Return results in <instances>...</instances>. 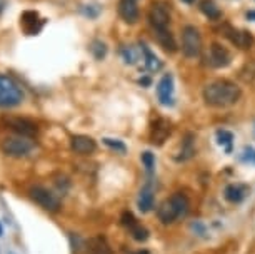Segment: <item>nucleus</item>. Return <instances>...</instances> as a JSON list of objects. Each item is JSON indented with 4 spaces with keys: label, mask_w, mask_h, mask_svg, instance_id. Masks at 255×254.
<instances>
[{
    "label": "nucleus",
    "mask_w": 255,
    "mask_h": 254,
    "mask_svg": "<svg viewBox=\"0 0 255 254\" xmlns=\"http://www.w3.org/2000/svg\"><path fill=\"white\" fill-rule=\"evenodd\" d=\"M140 52H142V59L145 60V67L150 72H157L162 69V62L158 60V57L148 49L147 44H140Z\"/></svg>",
    "instance_id": "f3484780"
},
{
    "label": "nucleus",
    "mask_w": 255,
    "mask_h": 254,
    "mask_svg": "<svg viewBox=\"0 0 255 254\" xmlns=\"http://www.w3.org/2000/svg\"><path fill=\"white\" fill-rule=\"evenodd\" d=\"M182 52L187 59H195L202 52V35L195 25H185L182 30Z\"/></svg>",
    "instance_id": "39448f33"
},
{
    "label": "nucleus",
    "mask_w": 255,
    "mask_h": 254,
    "mask_svg": "<svg viewBox=\"0 0 255 254\" xmlns=\"http://www.w3.org/2000/svg\"><path fill=\"white\" fill-rule=\"evenodd\" d=\"M7 124V127L13 131L18 136H25V137H33L37 136V124L28 121V119H23V117H5L3 119Z\"/></svg>",
    "instance_id": "1a4fd4ad"
},
{
    "label": "nucleus",
    "mask_w": 255,
    "mask_h": 254,
    "mask_svg": "<svg viewBox=\"0 0 255 254\" xmlns=\"http://www.w3.org/2000/svg\"><path fill=\"white\" fill-rule=\"evenodd\" d=\"M137 206L142 213H148V211H152V208H153V191L150 188V184H147L145 188H142L140 194H138Z\"/></svg>",
    "instance_id": "a211bd4d"
},
{
    "label": "nucleus",
    "mask_w": 255,
    "mask_h": 254,
    "mask_svg": "<svg viewBox=\"0 0 255 254\" xmlns=\"http://www.w3.org/2000/svg\"><path fill=\"white\" fill-rule=\"evenodd\" d=\"M133 254H148V251H137V253H133Z\"/></svg>",
    "instance_id": "72a5a7b5"
},
{
    "label": "nucleus",
    "mask_w": 255,
    "mask_h": 254,
    "mask_svg": "<svg viewBox=\"0 0 255 254\" xmlns=\"http://www.w3.org/2000/svg\"><path fill=\"white\" fill-rule=\"evenodd\" d=\"M189 209H190V203L185 198V194L175 193L158 206L157 218L162 224H174L179 219L185 218L189 214Z\"/></svg>",
    "instance_id": "f03ea898"
},
{
    "label": "nucleus",
    "mask_w": 255,
    "mask_h": 254,
    "mask_svg": "<svg viewBox=\"0 0 255 254\" xmlns=\"http://www.w3.org/2000/svg\"><path fill=\"white\" fill-rule=\"evenodd\" d=\"M128 231H130L132 238L135 239V241H138V243H143V241H147V239H148V229H145L142 224H138V223L133 224Z\"/></svg>",
    "instance_id": "a878e982"
},
{
    "label": "nucleus",
    "mask_w": 255,
    "mask_h": 254,
    "mask_svg": "<svg viewBox=\"0 0 255 254\" xmlns=\"http://www.w3.org/2000/svg\"><path fill=\"white\" fill-rule=\"evenodd\" d=\"M100 10H102V7L97 5V3H89V5H82L80 7V12L84 13L85 17H89V18H97Z\"/></svg>",
    "instance_id": "cd10ccee"
},
{
    "label": "nucleus",
    "mask_w": 255,
    "mask_h": 254,
    "mask_svg": "<svg viewBox=\"0 0 255 254\" xmlns=\"http://www.w3.org/2000/svg\"><path fill=\"white\" fill-rule=\"evenodd\" d=\"M3 234V229H2V224H0V236Z\"/></svg>",
    "instance_id": "f704fd0d"
},
{
    "label": "nucleus",
    "mask_w": 255,
    "mask_h": 254,
    "mask_svg": "<svg viewBox=\"0 0 255 254\" xmlns=\"http://www.w3.org/2000/svg\"><path fill=\"white\" fill-rule=\"evenodd\" d=\"M175 87H174V77L172 74H165L162 75V79L158 80L157 84V97L158 102L165 107H172L175 104V97H174Z\"/></svg>",
    "instance_id": "6e6552de"
},
{
    "label": "nucleus",
    "mask_w": 255,
    "mask_h": 254,
    "mask_svg": "<svg viewBox=\"0 0 255 254\" xmlns=\"http://www.w3.org/2000/svg\"><path fill=\"white\" fill-rule=\"evenodd\" d=\"M102 141H104L105 146L110 147V149L115 151V152H120V154H125V152H127V146H125V144H124L122 141H119V139L104 137Z\"/></svg>",
    "instance_id": "bb28decb"
},
{
    "label": "nucleus",
    "mask_w": 255,
    "mask_h": 254,
    "mask_svg": "<svg viewBox=\"0 0 255 254\" xmlns=\"http://www.w3.org/2000/svg\"><path fill=\"white\" fill-rule=\"evenodd\" d=\"M217 144L219 146L225 147V151L230 152L232 151V142H234V134L230 131H225V129H219L217 131Z\"/></svg>",
    "instance_id": "b1692460"
},
{
    "label": "nucleus",
    "mask_w": 255,
    "mask_h": 254,
    "mask_svg": "<svg viewBox=\"0 0 255 254\" xmlns=\"http://www.w3.org/2000/svg\"><path fill=\"white\" fill-rule=\"evenodd\" d=\"M245 17H247V20L255 22V10H249L247 13H245Z\"/></svg>",
    "instance_id": "2f4dec72"
},
{
    "label": "nucleus",
    "mask_w": 255,
    "mask_h": 254,
    "mask_svg": "<svg viewBox=\"0 0 255 254\" xmlns=\"http://www.w3.org/2000/svg\"><path fill=\"white\" fill-rule=\"evenodd\" d=\"M230 60H232L230 52L225 49L224 45L217 44V42H214V44L210 45L209 64L212 67H215V69H222V67H227L230 64Z\"/></svg>",
    "instance_id": "9b49d317"
},
{
    "label": "nucleus",
    "mask_w": 255,
    "mask_h": 254,
    "mask_svg": "<svg viewBox=\"0 0 255 254\" xmlns=\"http://www.w3.org/2000/svg\"><path fill=\"white\" fill-rule=\"evenodd\" d=\"M172 134V124L165 119H157L152 126V142L155 146H162Z\"/></svg>",
    "instance_id": "4468645a"
},
{
    "label": "nucleus",
    "mask_w": 255,
    "mask_h": 254,
    "mask_svg": "<svg viewBox=\"0 0 255 254\" xmlns=\"http://www.w3.org/2000/svg\"><path fill=\"white\" fill-rule=\"evenodd\" d=\"M242 159L249 161V162H255V149H254V147H245L244 154H242Z\"/></svg>",
    "instance_id": "7c9ffc66"
},
{
    "label": "nucleus",
    "mask_w": 255,
    "mask_h": 254,
    "mask_svg": "<svg viewBox=\"0 0 255 254\" xmlns=\"http://www.w3.org/2000/svg\"><path fill=\"white\" fill-rule=\"evenodd\" d=\"M245 194H247V191H245L244 186H240V184H229L227 188H225V193H224L225 199H227L229 203H234V204L244 201Z\"/></svg>",
    "instance_id": "aec40b11"
},
{
    "label": "nucleus",
    "mask_w": 255,
    "mask_h": 254,
    "mask_svg": "<svg viewBox=\"0 0 255 254\" xmlns=\"http://www.w3.org/2000/svg\"><path fill=\"white\" fill-rule=\"evenodd\" d=\"M107 44L102 40H94L92 44H90V52H92V55L95 57L97 60H102L105 59V55H107Z\"/></svg>",
    "instance_id": "393cba45"
},
{
    "label": "nucleus",
    "mask_w": 255,
    "mask_h": 254,
    "mask_svg": "<svg viewBox=\"0 0 255 254\" xmlns=\"http://www.w3.org/2000/svg\"><path fill=\"white\" fill-rule=\"evenodd\" d=\"M23 100V90L15 82V79H12L10 75L0 74V107L2 109H10L20 105Z\"/></svg>",
    "instance_id": "7ed1b4c3"
},
{
    "label": "nucleus",
    "mask_w": 255,
    "mask_h": 254,
    "mask_svg": "<svg viewBox=\"0 0 255 254\" xmlns=\"http://www.w3.org/2000/svg\"><path fill=\"white\" fill-rule=\"evenodd\" d=\"M142 164L145 166L147 172H152L153 167H155V156H153L150 151H145L142 154Z\"/></svg>",
    "instance_id": "c85d7f7f"
},
{
    "label": "nucleus",
    "mask_w": 255,
    "mask_h": 254,
    "mask_svg": "<svg viewBox=\"0 0 255 254\" xmlns=\"http://www.w3.org/2000/svg\"><path fill=\"white\" fill-rule=\"evenodd\" d=\"M120 221H122V224L127 229H130L133 224H137V219H135V216H133L132 213H128V211H125V213L122 214V219H120Z\"/></svg>",
    "instance_id": "c756f323"
},
{
    "label": "nucleus",
    "mask_w": 255,
    "mask_h": 254,
    "mask_svg": "<svg viewBox=\"0 0 255 254\" xmlns=\"http://www.w3.org/2000/svg\"><path fill=\"white\" fill-rule=\"evenodd\" d=\"M148 22H150V25L155 32L167 30L168 25H170V8H168V3L163 2V0L152 2L150 8H148Z\"/></svg>",
    "instance_id": "423d86ee"
},
{
    "label": "nucleus",
    "mask_w": 255,
    "mask_h": 254,
    "mask_svg": "<svg viewBox=\"0 0 255 254\" xmlns=\"http://www.w3.org/2000/svg\"><path fill=\"white\" fill-rule=\"evenodd\" d=\"M20 25L28 35H35V33L40 32L42 25H44V18H38L37 12H32V18H28V13L23 12L20 17Z\"/></svg>",
    "instance_id": "dca6fc26"
},
{
    "label": "nucleus",
    "mask_w": 255,
    "mask_h": 254,
    "mask_svg": "<svg viewBox=\"0 0 255 254\" xmlns=\"http://www.w3.org/2000/svg\"><path fill=\"white\" fill-rule=\"evenodd\" d=\"M8 254H15V253H12V251H10V253H8Z\"/></svg>",
    "instance_id": "e433bc0d"
},
{
    "label": "nucleus",
    "mask_w": 255,
    "mask_h": 254,
    "mask_svg": "<svg viewBox=\"0 0 255 254\" xmlns=\"http://www.w3.org/2000/svg\"><path fill=\"white\" fill-rule=\"evenodd\" d=\"M2 7H3V5H2V2H0V13H2Z\"/></svg>",
    "instance_id": "c9c22d12"
},
{
    "label": "nucleus",
    "mask_w": 255,
    "mask_h": 254,
    "mask_svg": "<svg viewBox=\"0 0 255 254\" xmlns=\"http://www.w3.org/2000/svg\"><path fill=\"white\" fill-rule=\"evenodd\" d=\"M155 35H157V42L160 44V47L165 52H175L177 50V44H175V39H174V35H172V32L168 30H160V32H155Z\"/></svg>",
    "instance_id": "6ab92c4d"
},
{
    "label": "nucleus",
    "mask_w": 255,
    "mask_h": 254,
    "mask_svg": "<svg viewBox=\"0 0 255 254\" xmlns=\"http://www.w3.org/2000/svg\"><path fill=\"white\" fill-rule=\"evenodd\" d=\"M120 55H122L125 64L133 65V64H137L138 59H140V50L133 45H124L122 49H120Z\"/></svg>",
    "instance_id": "5701e85b"
},
{
    "label": "nucleus",
    "mask_w": 255,
    "mask_h": 254,
    "mask_svg": "<svg viewBox=\"0 0 255 254\" xmlns=\"http://www.w3.org/2000/svg\"><path fill=\"white\" fill-rule=\"evenodd\" d=\"M70 147H72V151L77 152V154L87 156V154H92V152L97 149V144H95V141H94L92 137L82 136V134H79V136L72 137Z\"/></svg>",
    "instance_id": "f8f14e48"
},
{
    "label": "nucleus",
    "mask_w": 255,
    "mask_h": 254,
    "mask_svg": "<svg viewBox=\"0 0 255 254\" xmlns=\"http://www.w3.org/2000/svg\"><path fill=\"white\" fill-rule=\"evenodd\" d=\"M28 194L42 209L49 211V213H57L60 209V199L50 189L44 188V186H33L28 191Z\"/></svg>",
    "instance_id": "0eeeda50"
},
{
    "label": "nucleus",
    "mask_w": 255,
    "mask_h": 254,
    "mask_svg": "<svg viewBox=\"0 0 255 254\" xmlns=\"http://www.w3.org/2000/svg\"><path fill=\"white\" fill-rule=\"evenodd\" d=\"M225 37H227L235 47H239V49H242V50H247L254 45V35L249 30H240V28L227 27Z\"/></svg>",
    "instance_id": "9d476101"
},
{
    "label": "nucleus",
    "mask_w": 255,
    "mask_h": 254,
    "mask_svg": "<svg viewBox=\"0 0 255 254\" xmlns=\"http://www.w3.org/2000/svg\"><path fill=\"white\" fill-rule=\"evenodd\" d=\"M182 2H184V3H189V5H190V3H194L195 0H182Z\"/></svg>",
    "instance_id": "473e14b6"
},
{
    "label": "nucleus",
    "mask_w": 255,
    "mask_h": 254,
    "mask_svg": "<svg viewBox=\"0 0 255 254\" xmlns=\"http://www.w3.org/2000/svg\"><path fill=\"white\" fill-rule=\"evenodd\" d=\"M85 253L87 254H114L109 241L104 236L90 238L85 244Z\"/></svg>",
    "instance_id": "2eb2a0df"
},
{
    "label": "nucleus",
    "mask_w": 255,
    "mask_h": 254,
    "mask_svg": "<svg viewBox=\"0 0 255 254\" xmlns=\"http://www.w3.org/2000/svg\"><path fill=\"white\" fill-rule=\"evenodd\" d=\"M35 144H33L32 137H25V136H8L3 137L0 141V149L8 157H25L33 151Z\"/></svg>",
    "instance_id": "20e7f679"
},
{
    "label": "nucleus",
    "mask_w": 255,
    "mask_h": 254,
    "mask_svg": "<svg viewBox=\"0 0 255 254\" xmlns=\"http://www.w3.org/2000/svg\"><path fill=\"white\" fill-rule=\"evenodd\" d=\"M242 90L235 82L230 80H214V82L207 84L204 89V100L210 107H230V105L237 104Z\"/></svg>",
    "instance_id": "f257e3e1"
},
{
    "label": "nucleus",
    "mask_w": 255,
    "mask_h": 254,
    "mask_svg": "<svg viewBox=\"0 0 255 254\" xmlns=\"http://www.w3.org/2000/svg\"><path fill=\"white\" fill-rule=\"evenodd\" d=\"M119 13L127 23H135L138 20V0H119Z\"/></svg>",
    "instance_id": "ddd939ff"
},
{
    "label": "nucleus",
    "mask_w": 255,
    "mask_h": 254,
    "mask_svg": "<svg viewBox=\"0 0 255 254\" xmlns=\"http://www.w3.org/2000/svg\"><path fill=\"white\" fill-rule=\"evenodd\" d=\"M195 154V146H194V137L187 136L184 141H182V146H180V151H179V156H175V159L182 162V161H187L190 159L192 156Z\"/></svg>",
    "instance_id": "412c9836"
},
{
    "label": "nucleus",
    "mask_w": 255,
    "mask_h": 254,
    "mask_svg": "<svg viewBox=\"0 0 255 254\" xmlns=\"http://www.w3.org/2000/svg\"><path fill=\"white\" fill-rule=\"evenodd\" d=\"M200 10L205 17H209L210 20H219L220 18V8L215 5L214 0H202L200 2Z\"/></svg>",
    "instance_id": "4be33fe9"
}]
</instances>
